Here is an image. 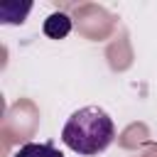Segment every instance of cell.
<instances>
[{
    "label": "cell",
    "instance_id": "cell-1",
    "mask_svg": "<svg viewBox=\"0 0 157 157\" xmlns=\"http://www.w3.org/2000/svg\"><path fill=\"white\" fill-rule=\"evenodd\" d=\"M113 137H115L113 118L98 105H86L74 110L61 128V142L71 152L83 157L108 150Z\"/></svg>",
    "mask_w": 157,
    "mask_h": 157
},
{
    "label": "cell",
    "instance_id": "cell-2",
    "mask_svg": "<svg viewBox=\"0 0 157 157\" xmlns=\"http://www.w3.org/2000/svg\"><path fill=\"white\" fill-rule=\"evenodd\" d=\"M69 32H71V20H69V15H64V12H52V15L44 20V34H47V37H52V39H64Z\"/></svg>",
    "mask_w": 157,
    "mask_h": 157
},
{
    "label": "cell",
    "instance_id": "cell-3",
    "mask_svg": "<svg viewBox=\"0 0 157 157\" xmlns=\"http://www.w3.org/2000/svg\"><path fill=\"white\" fill-rule=\"evenodd\" d=\"M12 157H64L52 142H27Z\"/></svg>",
    "mask_w": 157,
    "mask_h": 157
},
{
    "label": "cell",
    "instance_id": "cell-4",
    "mask_svg": "<svg viewBox=\"0 0 157 157\" xmlns=\"http://www.w3.org/2000/svg\"><path fill=\"white\" fill-rule=\"evenodd\" d=\"M32 10V5L27 2V5H17V2H2L0 5V22L2 25H20V22H25V15Z\"/></svg>",
    "mask_w": 157,
    "mask_h": 157
}]
</instances>
